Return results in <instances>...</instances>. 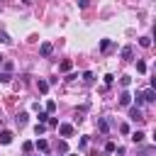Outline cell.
Here are the masks:
<instances>
[{
  "label": "cell",
  "mask_w": 156,
  "mask_h": 156,
  "mask_svg": "<svg viewBox=\"0 0 156 156\" xmlns=\"http://www.w3.org/2000/svg\"><path fill=\"white\" fill-rule=\"evenodd\" d=\"M39 54H41L44 58H49V56L54 54V46H51V41H44V44L39 46Z\"/></svg>",
  "instance_id": "obj_1"
},
{
  "label": "cell",
  "mask_w": 156,
  "mask_h": 156,
  "mask_svg": "<svg viewBox=\"0 0 156 156\" xmlns=\"http://www.w3.org/2000/svg\"><path fill=\"white\" fill-rule=\"evenodd\" d=\"M58 134L61 136H73V124H68V122L58 124Z\"/></svg>",
  "instance_id": "obj_2"
},
{
  "label": "cell",
  "mask_w": 156,
  "mask_h": 156,
  "mask_svg": "<svg viewBox=\"0 0 156 156\" xmlns=\"http://www.w3.org/2000/svg\"><path fill=\"white\" fill-rule=\"evenodd\" d=\"M129 119H132V122H141V119H144L141 110H139V107H129Z\"/></svg>",
  "instance_id": "obj_3"
},
{
  "label": "cell",
  "mask_w": 156,
  "mask_h": 156,
  "mask_svg": "<svg viewBox=\"0 0 156 156\" xmlns=\"http://www.w3.org/2000/svg\"><path fill=\"white\" fill-rule=\"evenodd\" d=\"M132 56H134V46H124L122 49V61H132Z\"/></svg>",
  "instance_id": "obj_4"
},
{
  "label": "cell",
  "mask_w": 156,
  "mask_h": 156,
  "mask_svg": "<svg viewBox=\"0 0 156 156\" xmlns=\"http://www.w3.org/2000/svg\"><path fill=\"white\" fill-rule=\"evenodd\" d=\"M119 105H122V107H129V105H132V95H129L127 90L119 95Z\"/></svg>",
  "instance_id": "obj_5"
},
{
  "label": "cell",
  "mask_w": 156,
  "mask_h": 156,
  "mask_svg": "<svg viewBox=\"0 0 156 156\" xmlns=\"http://www.w3.org/2000/svg\"><path fill=\"white\" fill-rule=\"evenodd\" d=\"M12 136H15V134H12L10 129H5V132H0V144H10V141H12Z\"/></svg>",
  "instance_id": "obj_6"
},
{
  "label": "cell",
  "mask_w": 156,
  "mask_h": 156,
  "mask_svg": "<svg viewBox=\"0 0 156 156\" xmlns=\"http://www.w3.org/2000/svg\"><path fill=\"white\" fill-rule=\"evenodd\" d=\"M27 119H29V115H27V112H20V115L15 117V122H17L20 127H24V124H27Z\"/></svg>",
  "instance_id": "obj_7"
},
{
  "label": "cell",
  "mask_w": 156,
  "mask_h": 156,
  "mask_svg": "<svg viewBox=\"0 0 156 156\" xmlns=\"http://www.w3.org/2000/svg\"><path fill=\"white\" fill-rule=\"evenodd\" d=\"M98 129H100L102 134H107V132H110V122H107V119H98Z\"/></svg>",
  "instance_id": "obj_8"
},
{
  "label": "cell",
  "mask_w": 156,
  "mask_h": 156,
  "mask_svg": "<svg viewBox=\"0 0 156 156\" xmlns=\"http://www.w3.org/2000/svg\"><path fill=\"white\" fill-rule=\"evenodd\" d=\"M132 141H134V144H141V141H144V132H139V129L132 132Z\"/></svg>",
  "instance_id": "obj_9"
},
{
  "label": "cell",
  "mask_w": 156,
  "mask_h": 156,
  "mask_svg": "<svg viewBox=\"0 0 156 156\" xmlns=\"http://www.w3.org/2000/svg\"><path fill=\"white\" fill-rule=\"evenodd\" d=\"M34 146H37L39 151H49V141H46V139H37V144H34Z\"/></svg>",
  "instance_id": "obj_10"
},
{
  "label": "cell",
  "mask_w": 156,
  "mask_h": 156,
  "mask_svg": "<svg viewBox=\"0 0 156 156\" xmlns=\"http://www.w3.org/2000/svg\"><path fill=\"white\" fill-rule=\"evenodd\" d=\"M37 88H39V93H46V90H49V80H41V78H39V80H37Z\"/></svg>",
  "instance_id": "obj_11"
},
{
  "label": "cell",
  "mask_w": 156,
  "mask_h": 156,
  "mask_svg": "<svg viewBox=\"0 0 156 156\" xmlns=\"http://www.w3.org/2000/svg\"><path fill=\"white\" fill-rule=\"evenodd\" d=\"M110 46H112V41H110V39H100V51H107Z\"/></svg>",
  "instance_id": "obj_12"
},
{
  "label": "cell",
  "mask_w": 156,
  "mask_h": 156,
  "mask_svg": "<svg viewBox=\"0 0 156 156\" xmlns=\"http://www.w3.org/2000/svg\"><path fill=\"white\" fill-rule=\"evenodd\" d=\"M119 85H122V88H129V85H132V78H129V76H122V78H119Z\"/></svg>",
  "instance_id": "obj_13"
},
{
  "label": "cell",
  "mask_w": 156,
  "mask_h": 156,
  "mask_svg": "<svg viewBox=\"0 0 156 156\" xmlns=\"http://www.w3.org/2000/svg\"><path fill=\"white\" fill-rule=\"evenodd\" d=\"M34 132H37V136H39V134H44V132H46V124H44V122H37Z\"/></svg>",
  "instance_id": "obj_14"
},
{
  "label": "cell",
  "mask_w": 156,
  "mask_h": 156,
  "mask_svg": "<svg viewBox=\"0 0 156 156\" xmlns=\"http://www.w3.org/2000/svg\"><path fill=\"white\" fill-rule=\"evenodd\" d=\"M10 80H12L10 71H2V73H0V83H10Z\"/></svg>",
  "instance_id": "obj_15"
},
{
  "label": "cell",
  "mask_w": 156,
  "mask_h": 156,
  "mask_svg": "<svg viewBox=\"0 0 156 156\" xmlns=\"http://www.w3.org/2000/svg\"><path fill=\"white\" fill-rule=\"evenodd\" d=\"M71 66H73L71 61H61V66H58V68H61L63 73H68V71H71Z\"/></svg>",
  "instance_id": "obj_16"
},
{
  "label": "cell",
  "mask_w": 156,
  "mask_h": 156,
  "mask_svg": "<svg viewBox=\"0 0 156 156\" xmlns=\"http://www.w3.org/2000/svg\"><path fill=\"white\" fill-rule=\"evenodd\" d=\"M49 117H51V115H49L46 110H44V112L39 110V122H44V124H46V122H49Z\"/></svg>",
  "instance_id": "obj_17"
},
{
  "label": "cell",
  "mask_w": 156,
  "mask_h": 156,
  "mask_svg": "<svg viewBox=\"0 0 156 156\" xmlns=\"http://www.w3.org/2000/svg\"><path fill=\"white\" fill-rule=\"evenodd\" d=\"M105 151H107V154H115V151H117L115 141H107V144H105Z\"/></svg>",
  "instance_id": "obj_18"
},
{
  "label": "cell",
  "mask_w": 156,
  "mask_h": 156,
  "mask_svg": "<svg viewBox=\"0 0 156 156\" xmlns=\"http://www.w3.org/2000/svg\"><path fill=\"white\" fill-rule=\"evenodd\" d=\"M10 41H12V39L7 37V32H2V29H0V44H10Z\"/></svg>",
  "instance_id": "obj_19"
},
{
  "label": "cell",
  "mask_w": 156,
  "mask_h": 156,
  "mask_svg": "<svg viewBox=\"0 0 156 156\" xmlns=\"http://www.w3.org/2000/svg\"><path fill=\"white\" fill-rule=\"evenodd\" d=\"M139 44L146 49V46H151V39H149V37H141V39H139Z\"/></svg>",
  "instance_id": "obj_20"
},
{
  "label": "cell",
  "mask_w": 156,
  "mask_h": 156,
  "mask_svg": "<svg viewBox=\"0 0 156 156\" xmlns=\"http://www.w3.org/2000/svg\"><path fill=\"white\" fill-rule=\"evenodd\" d=\"M112 83H115V76H112V73H107V76H105V85H107V88H110V85H112Z\"/></svg>",
  "instance_id": "obj_21"
},
{
  "label": "cell",
  "mask_w": 156,
  "mask_h": 156,
  "mask_svg": "<svg viewBox=\"0 0 156 156\" xmlns=\"http://www.w3.org/2000/svg\"><path fill=\"white\" fill-rule=\"evenodd\" d=\"M54 110H56V102H54V100H49V102H46V112H49V115H51V112H54Z\"/></svg>",
  "instance_id": "obj_22"
},
{
  "label": "cell",
  "mask_w": 156,
  "mask_h": 156,
  "mask_svg": "<svg viewBox=\"0 0 156 156\" xmlns=\"http://www.w3.org/2000/svg\"><path fill=\"white\" fill-rule=\"evenodd\" d=\"M136 71L144 73V71H146V63H144V61H136Z\"/></svg>",
  "instance_id": "obj_23"
},
{
  "label": "cell",
  "mask_w": 156,
  "mask_h": 156,
  "mask_svg": "<svg viewBox=\"0 0 156 156\" xmlns=\"http://www.w3.org/2000/svg\"><path fill=\"white\" fill-rule=\"evenodd\" d=\"M83 80H85V83H93V73L85 71V73H83Z\"/></svg>",
  "instance_id": "obj_24"
},
{
  "label": "cell",
  "mask_w": 156,
  "mask_h": 156,
  "mask_svg": "<svg viewBox=\"0 0 156 156\" xmlns=\"http://www.w3.org/2000/svg\"><path fill=\"white\" fill-rule=\"evenodd\" d=\"M56 149H58V154H66V149H68V146H66V141H58V146H56Z\"/></svg>",
  "instance_id": "obj_25"
},
{
  "label": "cell",
  "mask_w": 156,
  "mask_h": 156,
  "mask_svg": "<svg viewBox=\"0 0 156 156\" xmlns=\"http://www.w3.org/2000/svg\"><path fill=\"white\" fill-rule=\"evenodd\" d=\"M119 132L122 134H129V124H119Z\"/></svg>",
  "instance_id": "obj_26"
},
{
  "label": "cell",
  "mask_w": 156,
  "mask_h": 156,
  "mask_svg": "<svg viewBox=\"0 0 156 156\" xmlns=\"http://www.w3.org/2000/svg\"><path fill=\"white\" fill-rule=\"evenodd\" d=\"M78 7H88V0H78Z\"/></svg>",
  "instance_id": "obj_27"
},
{
  "label": "cell",
  "mask_w": 156,
  "mask_h": 156,
  "mask_svg": "<svg viewBox=\"0 0 156 156\" xmlns=\"http://www.w3.org/2000/svg\"><path fill=\"white\" fill-rule=\"evenodd\" d=\"M151 88H154V90H156V78H151Z\"/></svg>",
  "instance_id": "obj_28"
},
{
  "label": "cell",
  "mask_w": 156,
  "mask_h": 156,
  "mask_svg": "<svg viewBox=\"0 0 156 156\" xmlns=\"http://www.w3.org/2000/svg\"><path fill=\"white\" fill-rule=\"evenodd\" d=\"M0 63H5V56H2V54H0Z\"/></svg>",
  "instance_id": "obj_29"
},
{
  "label": "cell",
  "mask_w": 156,
  "mask_h": 156,
  "mask_svg": "<svg viewBox=\"0 0 156 156\" xmlns=\"http://www.w3.org/2000/svg\"><path fill=\"white\" fill-rule=\"evenodd\" d=\"M68 156H78V154H68Z\"/></svg>",
  "instance_id": "obj_30"
},
{
  "label": "cell",
  "mask_w": 156,
  "mask_h": 156,
  "mask_svg": "<svg viewBox=\"0 0 156 156\" xmlns=\"http://www.w3.org/2000/svg\"><path fill=\"white\" fill-rule=\"evenodd\" d=\"M154 141H156V132H154Z\"/></svg>",
  "instance_id": "obj_31"
},
{
  "label": "cell",
  "mask_w": 156,
  "mask_h": 156,
  "mask_svg": "<svg viewBox=\"0 0 156 156\" xmlns=\"http://www.w3.org/2000/svg\"><path fill=\"white\" fill-rule=\"evenodd\" d=\"M24 156H29V154H24Z\"/></svg>",
  "instance_id": "obj_32"
}]
</instances>
